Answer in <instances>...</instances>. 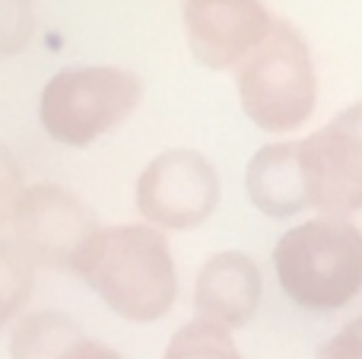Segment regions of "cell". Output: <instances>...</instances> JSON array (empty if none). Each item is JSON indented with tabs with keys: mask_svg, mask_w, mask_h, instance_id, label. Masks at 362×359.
Listing matches in <instances>:
<instances>
[{
	"mask_svg": "<svg viewBox=\"0 0 362 359\" xmlns=\"http://www.w3.org/2000/svg\"><path fill=\"white\" fill-rule=\"evenodd\" d=\"M140 80L121 67H64L42 89L38 118L64 146H89L140 102Z\"/></svg>",
	"mask_w": 362,
	"mask_h": 359,
	"instance_id": "obj_4",
	"label": "cell"
},
{
	"mask_svg": "<svg viewBox=\"0 0 362 359\" xmlns=\"http://www.w3.org/2000/svg\"><path fill=\"white\" fill-rule=\"evenodd\" d=\"M76 273L127 322H159L178 296L169 242L156 226L144 223L102 229Z\"/></svg>",
	"mask_w": 362,
	"mask_h": 359,
	"instance_id": "obj_1",
	"label": "cell"
},
{
	"mask_svg": "<svg viewBox=\"0 0 362 359\" xmlns=\"http://www.w3.org/2000/svg\"><path fill=\"white\" fill-rule=\"evenodd\" d=\"M23 165L19 159L10 153V146L0 143V229L13 226L16 210L23 204Z\"/></svg>",
	"mask_w": 362,
	"mask_h": 359,
	"instance_id": "obj_15",
	"label": "cell"
},
{
	"mask_svg": "<svg viewBox=\"0 0 362 359\" xmlns=\"http://www.w3.org/2000/svg\"><path fill=\"white\" fill-rule=\"evenodd\" d=\"M245 191L261 213L286 220L308 210V191L299 165V143H267L251 156Z\"/></svg>",
	"mask_w": 362,
	"mask_h": 359,
	"instance_id": "obj_10",
	"label": "cell"
},
{
	"mask_svg": "<svg viewBox=\"0 0 362 359\" xmlns=\"http://www.w3.org/2000/svg\"><path fill=\"white\" fill-rule=\"evenodd\" d=\"M13 233L35 264L76 273L102 226L74 191L61 184H32L16 210Z\"/></svg>",
	"mask_w": 362,
	"mask_h": 359,
	"instance_id": "obj_5",
	"label": "cell"
},
{
	"mask_svg": "<svg viewBox=\"0 0 362 359\" xmlns=\"http://www.w3.org/2000/svg\"><path fill=\"white\" fill-rule=\"evenodd\" d=\"M238 99L261 131L286 134L302 127L315 112L318 80L308 45L289 23L276 19L257 51L238 64Z\"/></svg>",
	"mask_w": 362,
	"mask_h": 359,
	"instance_id": "obj_3",
	"label": "cell"
},
{
	"mask_svg": "<svg viewBox=\"0 0 362 359\" xmlns=\"http://www.w3.org/2000/svg\"><path fill=\"white\" fill-rule=\"evenodd\" d=\"M35 32L32 0H0V57L25 51Z\"/></svg>",
	"mask_w": 362,
	"mask_h": 359,
	"instance_id": "obj_14",
	"label": "cell"
},
{
	"mask_svg": "<svg viewBox=\"0 0 362 359\" xmlns=\"http://www.w3.org/2000/svg\"><path fill=\"white\" fill-rule=\"evenodd\" d=\"M13 359H124L112 347L83 334L76 322L61 312H32L10 337Z\"/></svg>",
	"mask_w": 362,
	"mask_h": 359,
	"instance_id": "obj_11",
	"label": "cell"
},
{
	"mask_svg": "<svg viewBox=\"0 0 362 359\" xmlns=\"http://www.w3.org/2000/svg\"><path fill=\"white\" fill-rule=\"evenodd\" d=\"M35 261L23 252L19 242L0 239V328L25 305L32 293Z\"/></svg>",
	"mask_w": 362,
	"mask_h": 359,
	"instance_id": "obj_13",
	"label": "cell"
},
{
	"mask_svg": "<svg viewBox=\"0 0 362 359\" xmlns=\"http://www.w3.org/2000/svg\"><path fill=\"white\" fill-rule=\"evenodd\" d=\"M163 359H242L223 324L194 318L169 341Z\"/></svg>",
	"mask_w": 362,
	"mask_h": 359,
	"instance_id": "obj_12",
	"label": "cell"
},
{
	"mask_svg": "<svg viewBox=\"0 0 362 359\" xmlns=\"http://www.w3.org/2000/svg\"><path fill=\"white\" fill-rule=\"evenodd\" d=\"M274 23L261 0H185L191 54L210 70L238 67L264 45Z\"/></svg>",
	"mask_w": 362,
	"mask_h": 359,
	"instance_id": "obj_8",
	"label": "cell"
},
{
	"mask_svg": "<svg viewBox=\"0 0 362 359\" xmlns=\"http://www.w3.org/2000/svg\"><path fill=\"white\" fill-rule=\"evenodd\" d=\"M318 359H362V331L346 324L340 334L318 347Z\"/></svg>",
	"mask_w": 362,
	"mask_h": 359,
	"instance_id": "obj_16",
	"label": "cell"
},
{
	"mask_svg": "<svg viewBox=\"0 0 362 359\" xmlns=\"http://www.w3.org/2000/svg\"><path fill=\"white\" fill-rule=\"evenodd\" d=\"M274 267L299 309L337 312L362 293V229L344 216L308 220L276 242Z\"/></svg>",
	"mask_w": 362,
	"mask_h": 359,
	"instance_id": "obj_2",
	"label": "cell"
},
{
	"mask_svg": "<svg viewBox=\"0 0 362 359\" xmlns=\"http://www.w3.org/2000/svg\"><path fill=\"white\" fill-rule=\"evenodd\" d=\"M299 165L308 207L321 216L346 220L362 210V102L299 140Z\"/></svg>",
	"mask_w": 362,
	"mask_h": 359,
	"instance_id": "obj_6",
	"label": "cell"
},
{
	"mask_svg": "<svg viewBox=\"0 0 362 359\" xmlns=\"http://www.w3.org/2000/svg\"><path fill=\"white\" fill-rule=\"evenodd\" d=\"M261 302V271L242 252H219L200 267L194 283L197 318L223 328H242Z\"/></svg>",
	"mask_w": 362,
	"mask_h": 359,
	"instance_id": "obj_9",
	"label": "cell"
},
{
	"mask_svg": "<svg viewBox=\"0 0 362 359\" xmlns=\"http://www.w3.org/2000/svg\"><path fill=\"white\" fill-rule=\"evenodd\" d=\"M350 324H353V328H356V331H362V315L356 318V322H350Z\"/></svg>",
	"mask_w": 362,
	"mask_h": 359,
	"instance_id": "obj_17",
	"label": "cell"
},
{
	"mask_svg": "<svg viewBox=\"0 0 362 359\" xmlns=\"http://www.w3.org/2000/svg\"><path fill=\"white\" fill-rule=\"evenodd\" d=\"M219 204L216 169L194 150L159 153L137 182V210L156 229L187 233Z\"/></svg>",
	"mask_w": 362,
	"mask_h": 359,
	"instance_id": "obj_7",
	"label": "cell"
}]
</instances>
